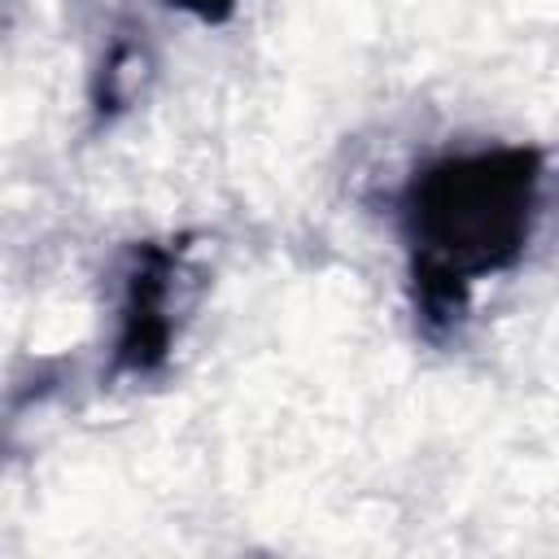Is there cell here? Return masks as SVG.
<instances>
[{"mask_svg":"<svg viewBox=\"0 0 559 559\" xmlns=\"http://www.w3.org/2000/svg\"><path fill=\"white\" fill-rule=\"evenodd\" d=\"M542 183L537 148H493L441 157L402 192V227L411 249L432 253L467 280L520 262Z\"/></svg>","mask_w":559,"mask_h":559,"instance_id":"1","label":"cell"},{"mask_svg":"<svg viewBox=\"0 0 559 559\" xmlns=\"http://www.w3.org/2000/svg\"><path fill=\"white\" fill-rule=\"evenodd\" d=\"M183 240H144L131 249L127 271V297H122V323L114 341L109 376H153L170 358L175 323H170V280L179 271Z\"/></svg>","mask_w":559,"mask_h":559,"instance_id":"2","label":"cell"},{"mask_svg":"<svg viewBox=\"0 0 559 559\" xmlns=\"http://www.w3.org/2000/svg\"><path fill=\"white\" fill-rule=\"evenodd\" d=\"M411 306L415 319L428 336H445L463 323L467 301H472V280L463 271H454L450 262L411 249Z\"/></svg>","mask_w":559,"mask_h":559,"instance_id":"3","label":"cell"},{"mask_svg":"<svg viewBox=\"0 0 559 559\" xmlns=\"http://www.w3.org/2000/svg\"><path fill=\"white\" fill-rule=\"evenodd\" d=\"M148 74V57L140 44L131 39H114L100 74H96V92H92V105H96V118L109 122L118 118L135 96H140V79Z\"/></svg>","mask_w":559,"mask_h":559,"instance_id":"4","label":"cell"},{"mask_svg":"<svg viewBox=\"0 0 559 559\" xmlns=\"http://www.w3.org/2000/svg\"><path fill=\"white\" fill-rule=\"evenodd\" d=\"M175 9L201 17V22H227L236 13V0H170Z\"/></svg>","mask_w":559,"mask_h":559,"instance_id":"5","label":"cell"}]
</instances>
